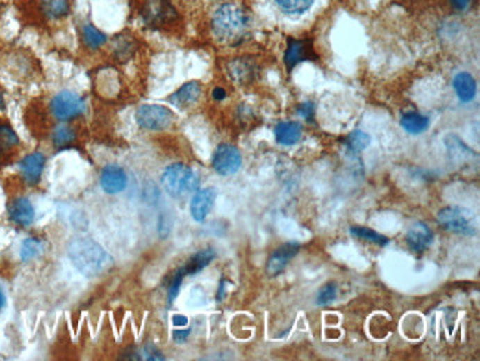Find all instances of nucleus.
<instances>
[{"label":"nucleus","mask_w":480,"mask_h":361,"mask_svg":"<svg viewBox=\"0 0 480 361\" xmlns=\"http://www.w3.org/2000/svg\"><path fill=\"white\" fill-rule=\"evenodd\" d=\"M212 29L220 42L229 45L240 43L250 30V15L237 3H224L215 10Z\"/></svg>","instance_id":"obj_1"},{"label":"nucleus","mask_w":480,"mask_h":361,"mask_svg":"<svg viewBox=\"0 0 480 361\" xmlns=\"http://www.w3.org/2000/svg\"><path fill=\"white\" fill-rule=\"evenodd\" d=\"M68 256L77 270L86 277H97L113 265L111 255L90 239H74L68 244Z\"/></svg>","instance_id":"obj_2"},{"label":"nucleus","mask_w":480,"mask_h":361,"mask_svg":"<svg viewBox=\"0 0 480 361\" xmlns=\"http://www.w3.org/2000/svg\"><path fill=\"white\" fill-rule=\"evenodd\" d=\"M161 184L172 197H183L198 190L200 179L198 175L183 163H174L165 169L161 175Z\"/></svg>","instance_id":"obj_3"},{"label":"nucleus","mask_w":480,"mask_h":361,"mask_svg":"<svg viewBox=\"0 0 480 361\" xmlns=\"http://www.w3.org/2000/svg\"><path fill=\"white\" fill-rule=\"evenodd\" d=\"M439 225L454 234L473 236L476 232V223L473 214L465 207L449 206L438 214Z\"/></svg>","instance_id":"obj_4"},{"label":"nucleus","mask_w":480,"mask_h":361,"mask_svg":"<svg viewBox=\"0 0 480 361\" xmlns=\"http://www.w3.org/2000/svg\"><path fill=\"white\" fill-rule=\"evenodd\" d=\"M49 110L58 122H69L85 114L86 102L76 92L63 90L51 99Z\"/></svg>","instance_id":"obj_5"},{"label":"nucleus","mask_w":480,"mask_h":361,"mask_svg":"<svg viewBox=\"0 0 480 361\" xmlns=\"http://www.w3.org/2000/svg\"><path fill=\"white\" fill-rule=\"evenodd\" d=\"M174 119L176 115L170 109L157 106V104H145L136 111V123L145 131H166L173 125Z\"/></svg>","instance_id":"obj_6"},{"label":"nucleus","mask_w":480,"mask_h":361,"mask_svg":"<svg viewBox=\"0 0 480 361\" xmlns=\"http://www.w3.org/2000/svg\"><path fill=\"white\" fill-rule=\"evenodd\" d=\"M140 17L151 29H161L178 18V10L170 0H145Z\"/></svg>","instance_id":"obj_7"},{"label":"nucleus","mask_w":480,"mask_h":361,"mask_svg":"<svg viewBox=\"0 0 480 361\" xmlns=\"http://www.w3.org/2000/svg\"><path fill=\"white\" fill-rule=\"evenodd\" d=\"M213 169L224 177L237 173L242 165V157L235 145L222 144L216 148L212 159Z\"/></svg>","instance_id":"obj_8"},{"label":"nucleus","mask_w":480,"mask_h":361,"mask_svg":"<svg viewBox=\"0 0 480 361\" xmlns=\"http://www.w3.org/2000/svg\"><path fill=\"white\" fill-rule=\"evenodd\" d=\"M299 250H300V243H296V241L285 243L281 248H278L267 259V264H266L267 275H271V277L279 275L285 270V266L290 264V261L299 253Z\"/></svg>","instance_id":"obj_9"},{"label":"nucleus","mask_w":480,"mask_h":361,"mask_svg":"<svg viewBox=\"0 0 480 361\" xmlns=\"http://www.w3.org/2000/svg\"><path fill=\"white\" fill-rule=\"evenodd\" d=\"M44 163L46 157L40 151H34V153L22 159V161L19 163V173L22 181L28 185L39 184L44 169Z\"/></svg>","instance_id":"obj_10"},{"label":"nucleus","mask_w":480,"mask_h":361,"mask_svg":"<svg viewBox=\"0 0 480 361\" xmlns=\"http://www.w3.org/2000/svg\"><path fill=\"white\" fill-rule=\"evenodd\" d=\"M215 202H216V190L215 188L198 190L194 194L191 204H190L191 215H192L194 220H197V223H203V220H206L208 214L212 212Z\"/></svg>","instance_id":"obj_11"},{"label":"nucleus","mask_w":480,"mask_h":361,"mask_svg":"<svg viewBox=\"0 0 480 361\" xmlns=\"http://www.w3.org/2000/svg\"><path fill=\"white\" fill-rule=\"evenodd\" d=\"M127 185V173L117 165L105 166L101 172V187L107 194H119Z\"/></svg>","instance_id":"obj_12"},{"label":"nucleus","mask_w":480,"mask_h":361,"mask_svg":"<svg viewBox=\"0 0 480 361\" xmlns=\"http://www.w3.org/2000/svg\"><path fill=\"white\" fill-rule=\"evenodd\" d=\"M10 223L18 227H30L34 220V206L26 197H17L8 206Z\"/></svg>","instance_id":"obj_13"},{"label":"nucleus","mask_w":480,"mask_h":361,"mask_svg":"<svg viewBox=\"0 0 480 361\" xmlns=\"http://www.w3.org/2000/svg\"><path fill=\"white\" fill-rule=\"evenodd\" d=\"M203 94V88L201 83H198V81H188V83H185L183 86H181L174 94L169 98V102L172 106L178 107V109H188L191 106L200 99Z\"/></svg>","instance_id":"obj_14"},{"label":"nucleus","mask_w":480,"mask_h":361,"mask_svg":"<svg viewBox=\"0 0 480 361\" xmlns=\"http://www.w3.org/2000/svg\"><path fill=\"white\" fill-rule=\"evenodd\" d=\"M433 231L427 224L417 223L406 232V243L411 250L414 252H424L426 249L430 248V244L433 243Z\"/></svg>","instance_id":"obj_15"},{"label":"nucleus","mask_w":480,"mask_h":361,"mask_svg":"<svg viewBox=\"0 0 480 361\" xmlns=\"http://www.w3.org/2000/svg\"><path fill=\"white\" fill-rule=\"evenodd\" d=\"M38 9L43 18L58 21L72 13V0H38Z\"/></svg>","instance_id":"obj_16"},{"label":"nucleus","mask_w":480,"mask_h":361,"mask_svg":"<svg viewBox=\"0 0 480 361\" xmlns=\"http://www.w3.org/2000/svg\"><path fill=\"white\" fill-rule=\"evenodd\" d=\"M228 73L238 85H247L256 77V65L247 58H235L228 64Z\"/></svg>","instance_id":"obj_17"},{"label":"nucleus","mask_w":480,"mask_h":361,"mask_svg":"<svg viewBox=\"0 0 480 361\" xmlns=\"http://www.w3.org/2000/svg\"><path fill=\"white\" fill-rule=\"evenodd\" d=\"M309 56H313V51L308 42L295 39L288 40V48L284 55V63L288 70H292V67H296L301 61H306Z\"/></svg>","instance_id":"obj_18"},{"label":"nucleus","mask_w":480,"mask_h":361,"mask_svg":"<svg viewBox=\"0 0 480 361\" xmlns=\"http://www.w3.org/2000/svg\"><path fill=\"white\" fill-rule=\"evenodd\" d=\"M303 135V127L297 122H281L275 127L276 143L281 145H295Z\"/></svg>","instance_id":"obj_19"},{"label":"nucleus","mask_w":480,"mask_h":361,"mask_svg":"<svg viewBox=\"0 0 480 361\" xmlns=\"http://www.w3.org/2000/svg\"><path fill=\"white\" fill-rule=\"evenodd\" d=\"M454 89L461 102H470L476 95V80L468 73H458L454 79Z\"/></svg>","instance_id":"obj_20"},{"label":"nucleus","mask_w":480,"mask_h":361,"mask_svg":"<svg viewBox=\"0 0 480 361\" xmlns=\"http://www.w3.org/2000/svg\"><path fill=\"white\" fill-rule=\"evenodd\" d=\"M215 256H216V252L212 248H206L200 252H197L188 261V264L182 268L185 275H194L197 273H200L207 265H210V262L215 259Z\"/></svg>","instance_id":"obj_21"},{"label":"nucleus","mask_w":480,"mask_h":361,"mask_svg":"<svg viewBox=\"0 0 480 361\" xmlns=\"http://www.w3.org/2000/svg\"><path fill=\"white\" fill-rule=\"evenodd\" d=\"M77 139V134L72 126L68 125H58L51 134V141L52 145L56 150H65L69 148Z\"/></svg>","instance_id":"obj_22"},{"label":"nucleus","mask_w":480,"mask_h":361,"mask_svg":"<svg viewBox=\"0 0 480 361\" xmlns=\"http://www.w3.org/2000/svg\"><path fill=\"white\" fill-rule=\"evenodd\" d=\"M19 145V138L8 122H0V156H5Z\"/></svg>","instance_id":"obj_23"},{"label":"nucleus","mask_w":480,"mask_h":361,"mask_svg":"<svg viewBox=\"0 0 480 361\" xmlns=\"http://www.w3.org/2000/svg\"><path fill=\"white\" fill-rule=\"evenodd\" d=\"M401 125L408 134L420 135L427 129L429 125H430V120H429V118H426V115H421L418 113H406L402 115Z\"/></svg>","instance_id":"obj_24"},{"label":"nucleus","mask_w":480,"mask_h":361,"mask_svg":"<svg viewBox=\"0 0 480 361\" xmlns=\"http://www.w3.org/2000/svg\"><path fill=\"white\" fill-rule=\"evenodd\" d=\"M276 6L288 17H300L306 14L313 5V0H275Z\"/></svg>","instance_id":"obj_25"},{"label":"nucleus","mask_w":480,"mask_h":361,"mask_svg":"<svg viewBox=\"0 0 480 361\" xmlns=\"http://www.w3.org/2000/svg\"><path fill=\"white\" fill-rule=\"evenodd\" d=\"M81 39H83L85 45L90 49H99L108 40L107 34L92 24H85L83 29H81Z\"/></svg>","instance_id":"obj_26"},{"label":"nucleus","mask_w":480,"mask_h":361,"mask_svg":"<svg viewBox=\"0 0 480 361\" xmlns=\"http://www.w3.org/2000/svg\"><path fill=\"white\" fill-rule=\"evenodd\" d=\"M350 234L359 239V240L370 241L372 244H379V246H388V244L390 243V240L386 236L380 234V232L374 231L371 228H365V227H352L350 228Z\"/></svg>","instance_id":"obj_27"},{"label":"nucleus","mask_w":480,"mask_h":361,"mask_svg":"<svg viewBox=\"0 0 480 361\" xmlns=\"http://www.w3.org/2000/svg\"><path fill=\"white\" fill-rule=\"evenodd\" d=\"M43 252V243L38 239H28L22 243L21 248V259L22 261H31Z\"/></svg>","instance_id":"obj_28"},{"label":"nucleus","mask_w":480,"mask_h":361,"mask_svg":"<svg viewBox=\"0 0 480 361\" xmlns=\"http://www.w3.org/2000/svg\"><path fill=\"white\" fill-rule=\"evenodd\" d=\"M370 141L371 138L368 134L362 131H355L354 134L349 135L346 144L352 153H361V151H364L370 145Z\"/></svg>","instance_id":"obj_29"},{"label":"nucleus","mask_w":480,"mask_h":361,"mask_svg":"<svg viewBox=\"0 0 480 361\" xmlns=\"http://www.w3.org/2000/svg\"><path fill=\"white\" fill-rule=\"evenodd\" d=\"M183 277H185V273L183 270L181 268V270H178L176 273H174L173 278H172V282L169 284V292H167V302H169V305H172L174 299L178 298V294H179V289H181V284L183 282Z\"/></svg>","instance_id":"obj_30"},{"label":"nucleus","mask_w":480,"mask_h":361,"mask_svg":"<svg viewBox=\"0 0 480 361\" xmlns=\"http://www.w3.org/2000/svg\"><path fill=\"white\" fill-rule=\"evenodd\" d=\"M337 296V287L336 284L333 283H329V284H325L321 290H320V294H318V299H316V304L318 305H329L331 304V302L336 299Z\"/></svg>","instance_id":"obj_31"},{"label":"nucleus","mask_w":480,"mask_h":361,"mask_svg":"<svg viewBox=\"0 0 480 361\" xmlns=\"http://www.w3.org/2000/svg\"><path fill=\"white\" fill-rule=\"evenodd\" d=\"M132 52H133L132 40L127 39V38H122L119 40V48H115V55L122 58V60H126V58L132 55Z\"/></svg>","instance_id":"obj_32"},{"label":"nucleus","mask_w":480,"mask_h":361,"mask_svg":"<svg viewBox=\"0 0 480 361\" xmlns=\"http://www.w3.org/2000/svg\"><path fill=\"white\" fill-rule=\"evenodd\" d=\"M142 358L145 360H149V361H160V360H165V357H163L161 351L160 349L154 345V344H147L144 348H142Z\"/></svg>","instance_id":"obj_33"},{"label":"nucleus","mask_w":480,"mask_h":361,"mask_svg":"<svg viewBox=\"0 0 480 361\" xmlns=\"http://www.w3.org/2000/svg\"><path fill=\"white\" fill-rule=\"evenodd\" d=\"M297 113L301 115L303 119H312L313 114H315V107L312 102H304L301 106L297 109Z\"/></svg>","instance_id":"obj_34"},{"label":"nucleus","mask_w":480,"mask_h":361,"mask_svg":"<svg viewBox=\"0 0 480 361\" xmlns=\"http://www.w3.org/2000/svg\"><path fill=\"white\" fill-rule=\"evenodd\" d=\"M191 335V329H186V330H174L173 332V341L178 342V344H183L186 339H188Z\"/></svg>","instance_id":"obj_35"},{"label":"nucleus","mask_w":480,"mask_h":361,"mask_svg":"<svg viewBox=\"0 0 480 361\" xmlns=\"http://www.w3.org/2000/svg\"><path fill=\"white\" fill-rule=\"evenodd\" d=\"M472 0H451V3L454 5L455 9H458V10H464L467 9V6L470 5Z\"/></svg>","instance_id":"obj_36"},{"label":"nucleus","mask_w":480,"mask_h":361,"mask_svg":"<svg viewBox=\"0 0 480 361\" xmlns=\"http://www.w3.org/2000/svg\"><path fill=\"white\" fill-rule=\"evenodd\" d=\"M212 95L216 101H222V99L226 98V90L224 88H215L212 92Z\"/></svg>","instance_id":"obj_37"},{"label":"nucleus","mask_w":480,"mask_h":361,"mask_svg":"<svg viewBox=\"0 0 480 361\" xmlns=\"http://www.w3.org/2000/svg\"><path fill=\"white\" fill-rule=\"evenodd\" d=\"M172 323L174 326H186L188 324V319H186L185 316H181V314H174L173 319H172Z\"/></svg>","instance_id":"obj_38"},{"label":"nucleus","mask_w":480,"mask_h":361,"mask_svg":"<svg viewBox=\"0 0 480 361\" xmlns=\"http://www.w3.org/2000/svg\"><path fill=\"white\" fill-rule=\"evenodd\" d=\"M5 302H6V299H5V294H3V290L0 289V311H2V308L5 307Z\"/></svg>","instance_id":"obj_39"},{"label":"nucleus","mask_w":480,"mask_h":361,"mask_svg":"<svg viewBox=\"0 0 480 361\" xmlns=\"http://www.w3.org/2000/svg\"><path fill=\"white\" fill-rule=\"evenodd\" d=\"M3 109H5V98L2 92H0V110H3Z\"/></svg>","instance_id":"obj_40"}]
</instances>
